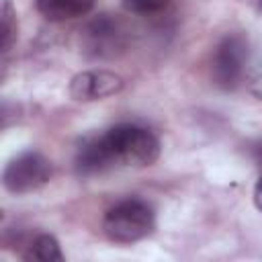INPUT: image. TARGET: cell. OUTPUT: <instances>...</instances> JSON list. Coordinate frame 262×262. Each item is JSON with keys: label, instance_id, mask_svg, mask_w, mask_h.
Instances as JSON below:
<instances>
[{"label": "cell", "instance_id": "9c48e42d", "mask_svg": "<svg viewBox=\"0 0 262 262\" xmlns=\"http://www.w3.org/2000/svg\"><path fill=\"white\" fill-rule=\"evenodd\" d=\"M23 258L37 260V262H61L63 252L59 248V242L51 233H39L27 246V252H23Z\"/></svg>", "mask_w": 262, "mask_h": 262}, {"label": "cell", "instance_id": "5bb4252c", "mask_svg": "<svg viewBox=\"0 0 262 262\" xmlns=\"http://www.w3.org/2000/svg\"><path fill=\"white\" fill-rule=\"evenodd\" d=\"M252 158L256 160V164L262 166V141H258V143L252 147Z\"/></svg>", "mask_w": 262, "mask_h": 262}, {"label": "cell", "instance_id": "4fadbf2b", "mask_svg": "<svg viewBox=\"0 0 262 262\" xmlns=\"http://www.w3.org/2000/svg\"><path fill=\"white\" fill-rule=\"evenodd\" d=\"M252 94L258 98V100H262V72L256 76V80L252 82Z\"/></svg>", "mask_w": 262, "mask_h": 262}, {"label": "cell", "instance_id": "7c38bea8", "mask_svg": "<svg viewBox=\"0 0 262 262\" xmlns=\"http://www.w3.org/2000/svg\"><path fill=\"white\" fill-rule=\"evenodd\" d=\"M254 205L258 211H262V174L258 176L256 186H254Z\"/></svg>", "mask_w": 262, "mask_h": 262}, {"label": "cell", "instance_id": "30bf717a", "mask_svg": "<svg viewBox=\"0 0 262 262\" xmlns=\"http://www.w3.org/2000/svg\"><path fill=\"white\" fill-rule=\"evenodd\" d=\"M0 31H2V55L6 57L16 41V14L8 0L2 4V16H0Z\"/></svg>", "mask_w": 262, "mask_h": 262}, {"label": "cell", "instance_id": "5b68a950", "mask_svg": "<svg viewBox=\"0 0 262 262\" xmlns=\"http://www.w3.org/2000/svg\"><path fill=\"white\" fill-rule=\"evenodd\" d=\"M248 41L244 35H227L219 41L213 55V78L219 88L233 90L239 86L248 66Z\"/></svg>", "mask_w": 262, "mask_h": 262}, {"label": "cell", "instance_id": "8992f818", "mask_svg": "<svg viewBox=\"0 0 262 262\" xmlns=\"http://www.w3.org/2000/svg\"><path fill=\"white\" fill-rule=\"evenodd\" d=\"M125 86V80L108 70H86L76 74L70 80V96L80 102H92L102 100L106 96H113L121 92Z\"/></svg>", "mask_w": 262, "mask_h": 262}, {"label": "cell", "instance_id": "ba28073f", "mask_svg": "<svg viewBox=\"0 0 262 262\" xmlns=\"http://www.w3.org/2000/svg\"><path fill=\"white\" fill-rule=\"evenodd\" d=\"M96 0H35L39 14L51 23H63L92 12Z\"/></svg>", "mask_w": 262, "mask_h": 262}, {"label": "cell", "instance_id": "277c9868", "mask_svg": "<svg viewBox=\"0 0 262 262\" xmlns=\"http://www.w3.org/2000/svg\"><path fill=\"white\" fill-rule=\"evenodd\" d=\"M51 176L53 166L43 154L23 151L6 164L2 172V184L12 194H27L45 186Z\"/></svg>", "mask_w": 262, "mask_h": 262}, {"label": "cell", "instance_id": "7a4b0ae2", "mask_svg": "<svg viewBox=\"0 0 262 262\" xmlns=\"http://www.w3.org/2000/svg\"><path fill=\"white\" fill-rule=\"evenodd\" d=\"M156 227L154 209L141 199H125L113 205L102 219V231L111 242L133 244L147 237Z\"/></svg>", "mask_w": 262, "mask_h": 262}, {"label": "cell", "instance_id": "8fae6325", "mask_svg": "<svg viewBox=\"0 0 262 262\" xmlns=\"http://www.w3.org/2000/svg\"><path fill=\"white\" fill-rule=\"evenodd\" d=\"M172 0H123V8L131 14L139 16H151L160 14L170 6Z\"/></svg>", "mask_w": 262, "mask_h": 262}, {"label": "cell", "instance_id": "6da1fadb", "mask_svg": "<svg viewBox=\"0 0 262 262\" xmlns=\"http://www.w3.org/2000/svg\"><path fill=\"white\" fill-rule=\"evenodd\" d=\"M115 166L143 168L160 158V139L137 123H119L100 135Z\"/></svg>", "mask_w": 262, "mask_h": 262}, {"label": "cell", "instance_id": "9a60e30c", "mask_svg": "<svg viewBox=\"0 0 262 262\" xmlns=\"http://www.w3.org/2000/svg\"><path fill=\"white\" fill-rule=\"evenodd\" d=\"M258 8H260V10H262V0H260V2H258Z\"/></svg>", "mask_w": 262, "mask_h": 262}, {"label": "cell", "instance_id": "52a82bcc", "mask_svg": "<svg viewBox=\"0 0 262 262\" xmlns=\"http://www.w3.org/2000/svg\"><path fill=\"white\" fill-rule=\"evenodd\" d=\"M74 164H76V172L80 176L100 174V172L108 170L111 166H115L106 147H104V143H102V139H100V135L92 137V139H86L82 143V147L76 154Z\"/></svg>", "mask_w": 262, "mask_h": 262}, {"label": "cell", "instance_id": "3957f363", "mask_svg": "<svg viewBox=\"0 0 262 262\" xmlns=\"http://www.w3.org/2000/svg\"><path fill=\"white\" fill-rule=\"evenodd\" d=\"M80 45L90 59H113L127 49L129 31L119 16L104 12L82 29Z\"/></svg>", "mask_w": 262, "mask_h": 262}]
</instances>
